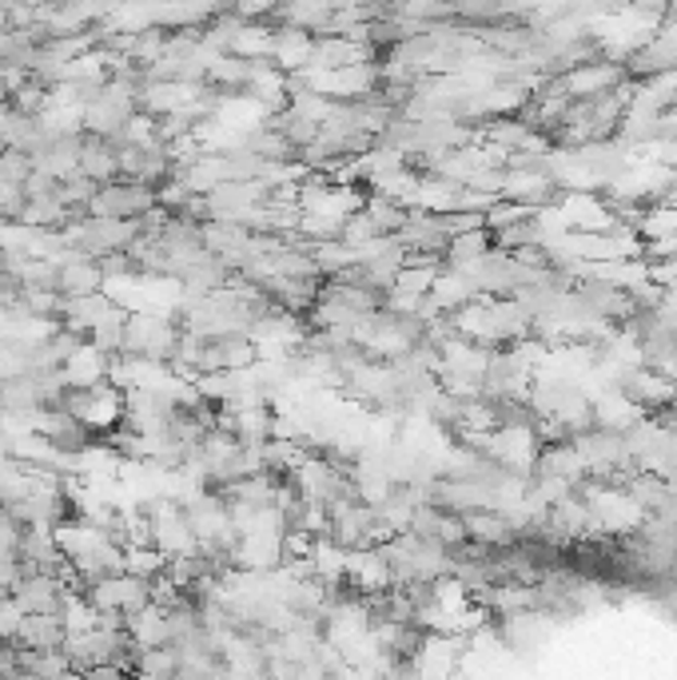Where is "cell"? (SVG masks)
Wrapping results in <instances>:
<instances>
[{
  "mask_svg": "<svg viewBox=\"0 0 677 680\" xmlns=\"http://www.w3.org/2000/svg\"><path fill=\"white\" fill-rule=\"evenodd\" d=\"M175 338H180V326L164 314H148L136 311L128 314V326H124V346L120 355H140V358H172Z\"/></svg>",
  "mask_w": 677,
  "mask_h": 680,
  "instance_id": "6da1fadb",
  "label": "cell"
},
{
  "mask_svg": "<svg viewBox=\"0 0 677 680\" xmlns=\"http://www.w3.org/2000/svg\"><path fill=\"white\" fill-rule=\"evenodd\" d=\"M156 208V187L140 184V180H112V184L96 187L88 211L93 215H112V220H140L144 211Z\"/></svg>",
  "mask_w": 677,
  "mask_h": 680,
  "instance_id": "7a4b0ae2",
  "label": "cell"
},
{
  "mask_svg": "<svg viewBox=\"0 0 677 680\" xmlns=\"http://www.w3.org/2000/svg\"><path fill=\"white\" fill-rule=\"evenodd\" d=\"M84 593H88V601H93L96 609H120V613H132L152 601L148 581L128 573V569H124V573H108V577H100V581H93V585H84Z\"/></svg>",
  "mask_w": 677,
  "mask_h": 680,
  "instance_id": "3957f363",
  "label": "cell"
},
{
  "mask_svg": "<svg viewBox=\"0 0 677 680\" xmlns=\"http://www.w3.org/2000/svg\"><path fill=\"white\" fill-rule=\"evenodd\" d=\"M347 585L362 597L371 593H383V589L395 585V573H391V561H386L383 545H359V549H347Z\"/></svg>",
  "mask_w": 677,
  "mask_h": 680,
  "instance_id": "277c9868",
  "label": "cell"
},
{
  "mask_svg": "<svg viewBox=\"0 0 677 680\" xmlns=\"http://www.w3.org/2000/svg\"><path fill=\"white\" fill-rule=\"evenodd\" d=\"M64 585L57 573H40V569H33V573H21L16 577V585H12V597L21 601L24 613H60V601H64Z\"/></svg>",
  "mask_w": 677,
  "mask_h": 680,
  "instance_id": "5b68a950",
  "label": "cell"
},
{
  "mask_svg": "<svg viewBox=\"0 0 677 680\" xmlns=\"http://www.w3.org/2000/svg\"><path fill=\"white\" fill-rule=\"evenodd\" d=\"M81 172L96 184H112L120 180V151L108 136L81 132Z\"/></svg>",
  "mask_w": 677,
  "mask_h": 680,
  "instance_id": "8992f818",
  "label": "cell"
},
{
  "mask_svg": "<svg viewBox=\"0 0 677 680\" xmlns=\"http://www.w3.org/2000/svg\"><path fill=\"white\" fill-rule=\"evenodd\" d=\"M108 367H112V355H104L96 343H81V350L60 367V374H64V386H100L108 382Z\"/></svg>",
  "mask_w": 677,
  "mask_h": 680,
  "instance_id": "52a82bcc",
  "label": "cell"
},
{
  "mask_svg": "<svg viewBox=\"0 0 677 680\" xmlns=\"http://www.w3.org/2000/svg\"><path fill=\"white\" fill-rule=\"evenodd\" d=\"M124 629H128L132 645L136 648L168 645V609L160 605V601H148V605H140V609L128 613Z\"/></svg>",
  "mask_w": 677,
  "mask_h": 680,
  "instance_id": "ba28073f",
  "label": "cell"
},
{
  "mask_svg": "<svg viewBox=\"0 0 677 680\" xmlns=\"http://www.w3.org/2000/svg\"><path fill=\"white\" fill-rule=\"evenodd\" d=\"M64 641H69V629L60 613H24V625L16 633L21 648H64Z\"/></svg>",
  "mask_w": 677,
  "mask_h": 680,
  "instance_id": "9c48e42d",
  "label": "cell"
},
{
  "mask_svg": "<svg viewBox=\"0 0 677 680\" xmlns=\"http://www.w3.org/2000/svg\"><path fill=\"white\" fill-rule=\"evenodd\" d=\"M124 326H128V311H124L120 302H112V307L93 323L88 343H96L104 355H120V346H124Z\"/></svg>",
  "mask_w": 677,
  "mask_h": 680,
  "instance_id": "30bf717a",
  "label": "cell"
},
{
  "mask_svg": "<svg viewBox=\"0 0 677 680\" xmlns=\"http://www.w3.org/2000/svg\"><path fill=\"white\" fill-rule=\"evenodd\" d=\"M136 672L140 677H180V648L175 645L136 648Z\"/></svg>",
  "mask_w": 677,
  "mask_h": 680,
  "instance_id": "8fae6325",
  "label": "cell"
},
{
  "mask_svg": "<svg viewBox=\"0 0 677 680\" xmlns=\"http://www.w3.org/2000/svg\"><path fill=\"white\" fill-rule=\"evenodd\" d=\"M124 569L144 581H152L156 573H164L168 569V554L164 549H156V545H124Z\"/></svg>",
  "mask_w": 677,
  "mask_h": 680,
  "instance_id": "7c38bea8",
  "label": "cell"
},
{
  "mask_svg": "<svg viewBox=\"0 0 677 680\" xmlns=\"http://www.w3.org/2000/svg\"><path fill=\"white\" fill-rule=\"evenodd\" d=\"M21 537L24 526L12 518L9 509H0V561H21Z\"/></svg>",
  "mask_w": 677,
  "mask_h": 680,
  "instance_id": "4fadbf2b",
  "label": "cell"
},
{
  "mask_svg": "<svg viewBox=\"0 0 677 680\" xmlns=\"http://www.w3.org/2000/svg\"><path fill=\"white\" fill-rule=\"evenodd\" d=\"M33 168H36V163H33V156H28V151H21V148H4V151H0V175H4V180H12V184H24Z\"/></svg>",
  "mask_w": 677,
  "mask_h": 680,
  "instance_id": "5bb4252c",
  "label": "cell"
},
{
  "mask_svg": "<svg viewBox=\"0 0 677 680\" xmlns=\"http://www.w3.org/2000/svg\"><path fill=\"white\" fill-rule=\"evenodd\" d=\"M21 625H24V609H21V601L12 597H0V641H9V645H16V633H21Z\"/></svg>",
  "mask_w": 677,
  "mask_h": 680,
  "instance_id": "9a60e30c",
  "label": "cell"
},
{
  "mask_svg": "<svg viewBox=\"0 0 677 680\" xmlns=\"http://www.w3.org/2000/svg\"><path fill=\"white\" fill-rule=\"evenodd\" d=\"M16 577H21V561H0V597H9Z\"/></svg>",
  "mask_w": 677,
  "mask_h": 680,
  "instance_id": "2e32d148",
  "label": "cell"
}]
</instances>
